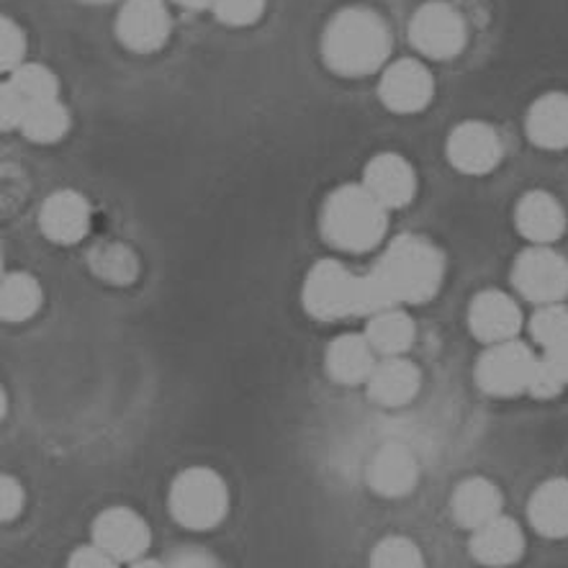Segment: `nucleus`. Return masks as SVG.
<instances>
[{"label": "nucleus", "mask_w": 568, "mask_h": 568, "mask_svg": "<svg viewBox=\"0 0 568 568\" xmlns=\"http://www.w3.org/2000/svg\"><path fill=\"white\" fill-rule=\"evenodd\" d=\"M302 298L304 310L320 322L373 316L396 306L376 273L353 275L337 260H320L312 267L304 281Z\"/></svg>", "instance_id": "f257e3e1"}, {"label": "nucleus", "mask_w": 568, "mask_h": 568, "mask_svg": "<svg viewBox=\"0 0 568 568\" xmlns=\"http://www.w3.org/2000/svg\"><path fill=\"white\" fill-rule=\"evenodd\" d=\"M388 54H392V34L386 21L371 8H345L324 29L322 57L335 75H373L384 68Z\"/></svg>", "instance_id": "f03ea898"}, {"label": "nucleus", "mask_w": 568, "mask_h": 568, "mask_svg": "<svg viewBox=\"0 0 568 568\" xmlns=\"http://www.w3.org/2000/svg\"><path fill=\"white\" fill-rule=\"evenodd\" d=\"M373 273L396 306L425 304L443 286L445 260L429 240L419 234H402L386 247Z\"/></svg>", "instance_id": "7ed1b4c3"}, {"label": "nucleus", "mask_w": 568, "mask_h": 568, "mask_svg": "<svg viewBox=\"0 0 568 568\" xmlns=\"http://www.w3.org/2000/svg\"><path fill=\"white\" fill-rule=\"evenodd\" d=\"M320 230L332 247L368 253L384 240L388 209L365 185H339L324 201Z\"/></svg>", "instance_id": "20e7f679"}, {"label": "nucleus", "mask_w": 568, "mask_h": 568, "mask_svg": "<svg viewBox=\"0 0 568 568\" xmlns=\"http://www.w3.org/2000/svg\"><path fill=\"white\" fill-rule=\"evenodd\" d=\"M170 515L185 530H211L226 517L230 491L211 468H189L170 486Z\"/></svg>", "instance_id": "39448f33"}, {"label": "nucleus", "mask_w": 568, "mask_h": 568, "mask_svg": "<svg viewBox=\"0 0 568 568\" xmlns=\"http://www.w3.org/2000/svg\"><path fill=\"white\" fill-rule=\"evenodd\" d=\"M535 365H538V358L517 337L489 345V351L476 363V384L484 394L497 396V399H513V396L527 394Z\"/></svg>", "instance_id": "423d86ee"}, {"label": "nucleus", "mask_w": 568, "mask_h": 568, "mask_svg": "<svg viewBox=\"0 0 568 568\" xmlns=\"http://www.w3.org/2000/svg\"><path fill=\"white\" fill-rule=\"evenodd\" d=\"M466 39L464 16L443 0H429L419 6L409 21L412 47L429 60H453L464 52Z\"/></svg>", "instance_id": "0eeeda50"}, {"label": "nucleus", "mask_w": 568, "mask_h": 568, "mask_svg": "<svg viewBox=\"0 0 568 568\" xmlns=\"http://www.w3.org/2000/svg\"><path fill=\"white\" fill-rule=\"evenodd\" d=\"M513 283L527 302L556 304L568 296V260L550 250V245H535L515 260Z\"/></svg>", "instance_id": "6e6552de"}, {"label": "nucleus", "mask_w": 568, "mask_h": 568, "mask_svg": "<svg viewBox=\"0 0 568 568\" xmlns=\"http://www.w3.org/2000/svg\"><path fill=\"white\" fill-rule=\"evenodd\" d=\"M170 11L162 0H126L116 16V37L129 52L152 54L165 47Z\"/></svg>", "instance_id": "1a4fd4ad"}, {"label": "nucleus", "mask_w": 568, "mask_h": 568, "mask_svg": "<svg viewBox=\"0 0 568 568\" xmlns=\"http://www.w3.org/2000/svg\"><path fill=\"white\" fill-rule=\"evenodd\" d=\"M448 160L450 165L464 175H486L501 162L505 148L497 129L484 121H464L453 129L448 136Z\"/></svg>", "instance_id": "9d476101"}, {"label": "nucleus", "mask_w": 568, "mask_h": 568, "mask_svg": "<svg viewBox=\"0 0 568 568\" xmlns=\"http://www.w3.org/2000/svg\"><path fill=\"white\" fill-rule=\"evenodd\" d=\"M378 95L388 111L419 113L433 101L435 78L422 62L399 60L384 70Z\"/></svg>", "instance_id": "9b49d317"}, {"label": "nucleus", "mask_w": 568, "mask_h": 568, "mask_svg": "<svg viewBox=\"0 0 568 568\" xmlns=\"http://www.w3.org/2000/svg\"><path fill=\"white\" fill-rule=\"evenodd\" d=\"M93 540L116 561H134L148 554L150 527L144 519L126 507H111L95 517Z\"/></svg>", "instance_id": "f8f14e48"}, {"label": "nucleus", "mask_w": 568, "mask_h": 568, "mask_svg": "<svg viewBox=\"0 0 568 568\" xmlns=\"http://www.w3.org/2000/svg\"><path fill=\"white\" fill-rule=\"evenodd\" d=\"M468 327L476 339L486 345L507 343L523 329V312L517 302L505 291L486 288L474 296L468 306Z\"/></svg>", "instance_id": "ddd939ff"}, {"label": "nucleus", "mask_w": 568, "mask_h": 568, "mask_svg": "<svg viewBox=\"0 0 568 568\" xmlns=\"http://www.w3.org/2000/svg\"><path fill=\"white\" fill-rule=\"evenodd\" d=\"M363 185L386 209H404L417 196V173L407 158L384 152L368 162Z\"/></svg>", "instance_id": "4468645a"}, {"label": "nucleus", "mask_w": 568, "mask_h": 568, "mask_svg": "<svg viewBox=\"0 0 568 568\" xmlns=\"http://www.w3.org/2000/svg\"><path fill=\"white\" fill-rule=\"evenodd\" d=\"M39 226L44 237L57 245H78L91 230V204L72 189L57 191L42 204Z\"/></svg>", "instance_id": "2eb2a0df"}, {"label": "nucleus", "mask_w": 568, "mask_h": 568, "mask_svg": "<svg viewBox=\"0 0 568 568\" xmlns=\"http://www.w3.org/2000/svg\"><path fill=\"white\" fill-rule=\"evenodd\" d=\"M419 481V464L407 445L388 443L376 450L368 466L371 489L386 499H399L414 491Z\"/></svg>", "instance_id": "dca6fc26"}, {"label": "nucleus", "mask_w": 568, "mask_h": 568, "mask_svg": "<svg viewBox=\"0 0 568 568\" xmlns=\"http://www.w3.org/2000/svg\"><path fill=\"white\" fill-rule=\"evenodd\" d=\"M517 232L532 245H554L566 234V211L556 196L546 191H530L515 209Z\"/></svg>", "instance_id": "f3484780"}, {"label": "nucleus", "mask_w": 568, "mask_h": 568, "mask_svg": "<svg viewBox=\"0 0 568 568\" xmlns=\"http://www.w3.org/2000/svg\"><path fill=\"white\" fill-rule=\"evenodd\" d=\"M470 554L484 566H513L525 554V535L515 519L505 515L476 527L470 538Z\"/></svg>", "instance_id": "a211bd4d"}, {"label": "nucleus", "mask_w": 568, "mask_h": 568, "mask_svg": "<svg viewBox=\"0 0 568 568\" xmlns=\"http://www.w3.org/2000/svg\"><path fill=\"white\" fill-rule=\"evenodd\" d=\"M422 373L404 355H388L368 378V396L381 407H404L417 396Z\"/></svg>", "instance_id": "6ab92c4d"}, {"label": "nucleus", "mask_w": 568, "mask_h": 568, "mask_svg": "<svg viewBox=\"0 0 568 568\" xmlns=\"http://www.w3.org/2000/svg\"><path fill=\"white\" fill-rule=\"evenodd\" d=\"M376 351L368 343V337L361 335H343L332 339L327 347V373L332 381L345 386L368 384L371 373L376 371Z\"/></svg>", "instance_id": "aec40b11"}, {"label": "nucleus", "mask_w": 568, "mask_h": 568, "mask_svg": "<svg viewBox=\"0 0 568 568\" xmlns=\"http://www.w3.org/2000/svg\"><path fill=\"white\" fill-rule=\"evenodd\" d=\"M525 132L540 150L568 148V95L546 93L530 105L525 119Z\"/></svg>", "instance_id": "412c9836"}, {"label": "nucleus", "mask_w": 568, "mask_h": 568, "mask_svg": "<svg viewBox=\"0 0 568 568\" xmlns=\"http://www.w3.org/2000/svg\"><path fill=\"white\" fill-rule=\"evenodd\" d=\"M501 515V491L489 478L474 476L458 484L453 491V517L460 527L476 530L489 523V519Z\"/></svg>", "instance_id": "4be33fe9"}, {"label": "nucleus", "mask_w": 568, "mask_h": 568, "mask_svg": "<svg viewBox=\"0 0 568 568\" xmlns=\"http://www.w3.org/2000/svg\"><path fill=\"white\" fill-rule=\"evenodd\" d=\"M527 519L535 532L546 538H568V481L566 478H550L532 491L527 505Z\"/></svg>", "instance_id": "5701e85b"}, {"label": "nucleus", "mask_w": 568, "mask_h": 568, "mask_svg": "<svg viewBox=\"0 0 568 568\" xmlns=\"http://www.w3.org/2000/svg\"><path fill=\"white\" fill-rule=\"evenodd\" d=\"M414 335H417V327H414L412 316L402 312L399 306L368 316V327H365V337H368L373 351L384 355V358L407 353L414 343Z\"/></svg>", "instance_id": "b1692460"}, {"label": "nucleus", "mask_w": 568, "mask_h": 568, "mask_svg": "<svg viewBox=\"0 0 568 568\" xmlns=\"http://www.w3.org/2000/svg\"><path fill=\"white\" fill-rule=\"evenodd\" d=\"M42 306V286L29 273H8L0 286V314L6 322H27Z\"/></svg>", "instance_id": "393cba45"}, {"label": "nucleus", "mask_w": 568, "mask_h": 568, "mask_svg": "<svg viewBox=\"0 0 568 568\" xmlns=\"http://www.w3.org/2000/svg\"><path fill=\"white\" fill-rule=\"evenodd\" d=\"M88 265L99 275L101 281L111 283V286H129L140 275V260L132 247L121 245V242H103V245L93 247L88 255Z\"/></svg>", "instance_id": "a878e982"}, {"label": "nucleus", "mask_w": 568, "mask_h": 568, "mask_svg": "<svg viewBox=\"0 0 568 568\" xmlns=\"http://www.w3.org/2000/svg\"><path fill=\"white\" fill-rule=\"evenodd\" d=\"M19 132L29 142L37 144H54L70 132V111L64 109L60 99L31 103L27 116L21 121Z\"/></svg>", "instance_id": "bb28decb"}, {"label": "nucleus", "mask_w": 568, "mask_h": 568, "mask_svg": "<svg viewBox=\"0 0 568 568\" xmlns=\"http://www.w3.org/2000/svg\"><path fill=\"white\" fill-rule=\"evenodd\" d=\"M530 335L546 353L568 345V306L542 304L530 320Z\"/></svg>", "instance_id": "cd10ccee"}, {"label": "nucleus", "mask_w": 568, "mask_h": 568, "mask_svg": "<svg viewBox=\"0 0 568 568\" xmlns=\"http://www.w3.org/2000/svg\"><path fill=\"white\" fill-rule=\"evenodd\" d=\"M11 83L16 85L23 99L31 103H42V101H52L60 95V80H57L54 72L44 64H21L19 70L11 72Z\"/></svg>", "instance_id": "c85d7f7f"}, {"label": "nucleus", "mask_w": 568, "mask_h": 568, "mask_svg": "<svg viewBox=\"0 0 568 568\" xmlns=\"http://www.w3.org/2000/svg\"><path fill=\"white\" fill-rule=\"evenodd\" d=\"M371 564L384 568H417L425 566V556H422L417 542L404 538V535H388L373 548Z\"/></svg>", "instance_id": "c756f323"}, {"label": "nucleus", "mask_w": 568, "mask_h": 568, "mask_svg": "<svg viewBox=\"0 0 568 568\" xmlns=\"http://www.w3.org/2000/svg\"><path fill=\"white\" fill-rule=\"evenodd\" d=\"M265 0H216L214 16L224 27H253L263 16Z\"/></svg>", "instance_id": "7c9ffc66"}, {"label": "nucleus", "mask_w": 568, "mask_h": 568, "mask_svg": "<svg viewBox=\"0 0 568 568\" xmlns=\"http://www.w3.org/2000/svg\"><path fill=\"white\" fill-rule=\"evenodd\" d=\"M27 57V37L11 19H0V68L13 72L23 64Z\"/></svg>", "instance_id": "2f4dec72"}, {"label": "nucleus", "mask_w": 568, "mask_h": 568, "mask_svg": "<svg viewBox=\"0 0 568 568\" xmlns=\"http://www.w3.org/2000/svg\"><path fill=\"white\" fill-rule=\"evenodd\" d=\"M29 111V101L16 91V85L8 80L0 88V124H3V132H11V129H21V121Z\"/></svg>", "instance_id": "473e14b6"}, {"label": "nucleus", "mask_w": 568, "mask_h": 568, "mask_svg": "<svg viewBox=\"0 0 568 568\" xmlns=\"http://www.w3.org/2000/svg\"><path fill=\"white\" fill-rule=\"evenodd\" d=\"M23 509V489L21 484L16 481L13 476L0 478V515H3V523H11V519L19 517Z\"/></svg>", "instance_id": "72a5a7b5"}, {"label": "nucleus", "mask_w": 568, "mask_h": 568, "mask_svg": "<svg viewBox=\"0 0 568 568\" xmlns=\"http://www.w3.org/2000/svg\"><path fill=\"white\" fill-rule=\"evenodd\" d=\"M116 564H119L116 558L105 554L95 540L91 546H80L78 550H72L70 554V566H78V568H111Z\"/></svg>", "instance_id": "f704fd0d"}, {"label": "nucleus", "mask_w": 568, "mask_h": 568, "mask_svg": "<svg viewBox=\"0 0 568 568\" xmlns=\"http://www.w3.org/2000/svg\"><path fill=\"white\" fill-rule=\"evenodd\" d=\"M170 564L173 566H214L216 561L206 554V550L183 548V550H178V554H173V561Z\"/></svg>", "instance_id": "c9c22d12"}, {"label": "nucleus", "mask_w": 568, "mask_h": 568, "mask_svg": "<svg viewBox=\"0 0 568 568\" xmlns=\"http://www.w3.org/2000/svg\"><path fill=\"white\" fill-rule=\"evenodd\" d=\"M542 358L550 363V368H554L558 373V378H561L564 384L568 386V345L558 347V351L542 353Z\"/></svg>", "instance_id": "e433bc0d"}, {"label": "nucleus", "mask_w": 568, "mask_h": 568, "mask_svg": "<svg viewBox=\"0 0 568 568\" xmlns=\"http://www.w3.org/2000/svg\"><path fill=\"white\" fill-rule=\"evenodd\" d=\"M173 3L185 8V11H206V8H214L216 0H173Z\"/></svg>", "instance_id": "4c0bfd02"}, {"label": "nucleus", "mask_w": 568, "mask_h": 568, "mask_svg": "<svg viewBox=\"0 0 568 568\" xmlns=\"http://www.w3.org/2000/svg\"><path fill=\"white\" fill-rule=\"evenodd\" d=\"M80 3H88V6H105V3H113V0H80Z\"/></svg>", "instance_id": "58836bf2"}]
</instances>
